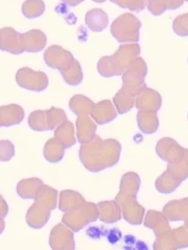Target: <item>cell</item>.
Instances as JSON below:
<instances>
[{
  "label": "cell",
  "instance_id": "obj_4",
  "mask_svg": "<svg viewBox=\"0 0 188 250\" xmlns=\"http://www.w3.org/2000/svg\"><path fill=\"white\" fill-rule=\"evenodd\" d=\"M147 74V65L143 59L138 57L123 73L122 89L124 92L136 96L146 87L144 80Z\"/></svg>",
  "mask_w": 188,
  "mask_h": 250
},
{
  "label": "cell",
  "instance_id": "obj_18",
  "mask_svg": "<svg viewBox=\"0 0 188 250\" xmlns=\"http://www.w3.org/2000/svg\"><path fill=\"white\" fill-rule=\"evenodd\" d=\"M185 1H187V2H188V0H185Z\"/></svg>",
  "mask_w": 188,
  "mask_h": 250
},
{
  "label": "cell",
  "instance_id": "obj_17",
  "mask_svg": "<svg viewBox=\"0 0 188 250\" xmlns=\"http://www.w3.org/2000/svg\"><path fill=\"white\" fill-rule=\"evenodd\" d=\"M93 1L98 2V3H103V2H106V0H93Z\"/></svg>",
  "mask_w": 188,
  "mask_h": 250
},
{
  "label": "cell",
  "instance_id": "obj_12",
  "mask_svg": "<svg viewBox=\"0 0 188 250\" xmlns=\"http://www.w3.org/2000/svg\"><path fill=\"white\" fill-rule=\"evenodd\" d=\"M94 104L89 99L83 95H75L70 101V107L75 114H80L82 113H89V110L94 107Z\"/></svg>",
  "mask_w": 188,
  "mask_h": 250
},
{
  "label": "cell",
  "instance_id": "obj_8",
  "mask_svg": "<svg viewBox=\"0 0 188 250\" xmlns=\"http://www.w3.org/2000/svg\"><path fill=\"white\" fill-rule=\"evenodd\" d=\"M86 24L92 31H103L108 26L107 14L100 9H94L86 14Z\"/></svg>",
  "mask_w": 188,
  "mask_h": 250
},
{
  "label": "cell",
  "instance_id": "obj_1",
  "mask_svg": "<svg viewBox=\"0 0 188 250\" xmlns=\"http://www.w3.org/2000/svg\"><path fill=\"white\" fill-rule=\"evenodd\" d=\"M44 60L49 67L58 69L65 81L70 85H79L83 80V73L79 62L72 54L59 45H52L44 53Z\"/></svg>",
  "mask_w": 188,
  "mask_h": 250
},
{
  "label": "cell",
  "instance_id": "obj_6",
  "mask_svg": "<svg viewBox=\"0 0 188 250\" xmlns=\"http://www.w3.org/2000/svg\"><path fill=\"white\" fill-rule=\"evenodd\" d=\"M0 49L19 55L24 52L23 34H19L11 27L0 30Z\"/></svg>",
  "mask_w": 188,
  "mask_h": 250
},
{
  "label": "cell",
  "instance_id": "obj_16",
  "mask_svg": "<svg viewBox=\"0 0 188 250\" xmlns=\"http://www.w3.org/2000/svg\"><path fill=\"white\" fill-rule=\"evenodd\" d=\"M62 1L70 5V6H76V5H79L80 3L84 2L85 0H62Z\"/></svg>",
  "mask_w": 188,
  "mask_h": 250
},
{
  "label": "cell",
  "instance_id": "obj_15",
  "mask_svg": "<svg viewBox=\"0 0 188 250\" xmlns=\"http://www.w3.org/2000/svg\"><path fill=\"white\" fill-rule=\"evenodd\" d=\"M173 30L179 37H188V13L179 15L174 20Z\"/></svg>",
  "mask_w": 188,
  "mask_h": 250
},
{
  "label": "cell",
  "instance_id": "obj_2",
  "mask_svg": "<svg viewBox=\"0 0 188 250\" xmlns=\"http://www.w3.org/2000/svg\"><path fill=\"white\" fill-rule=\"evenodd\" d=\"M140 54L141 46L137 42L120 45L114 55L101 58L97 63L98 72L104 77L121 75Z\"/></svg>",
  "mask_w": 188,
  "mask_h": 250
},
{
  "label": "cell",
  "instance_id": "obj_14",
  "mask_svg": "<svg viewBox=\"0 0 188 250\" xmlns=\"http://www.w3.org/2000/svg\"><path fill=\"white\" fill-rule=\"evenodd\" d=\"M122 9H128L132 12H139L146 8L147 0H110Z\"/></svg>",
  "mask_w": 188,
  "mask_h": 250
},
{
  "label": "cell",
  "instance_id": "obj_13",
  "mask_svg": "<svg viewBox=\"0 0 188 250\" xmlns=\"http://www.w3.org/2000/svg\"><path fill=\"white\" fill-rule=\"evenodd\" d=\"M114 102L117 106L118 110H119L121 114L131 109L135 103L134 96L124 92L122 89L118 92L114 98Z\"/></svg>",
  "mask_w": 188,
  "mask_h": 250
},
{
  "label": "cell",
  "instance_id": "obj_7",
  "mask_svg": "<svg viewBox=\"0 0 188 250\" xmlns=\"http://www.w3.org/2000/svg\"><path fill=\"white\" fill-rule=\"evenodd\" d=\"M23 36L25 52H40L44 49L47 44V37L41 30H30L23 34Z\"/></svg>",
  "mask_w": 188,
  "mask_h": 250
},
{
  "label": "cell",
  "instance_id": "obj_10",
  "mask_svg": "<svg viewBox=\"0 0 188 250\" xmlns=\"http://www.w3.org/2000/svg\"><path fill=\"white\" fill-rule=\"evenodd\" d=\"M183 4L184 0H147L148 10L156 16L167 10H176Z\"/></svg>",
  "mask_w": 188,
  "mask_h": 250
},
{
  "label": "cell",
  "instance_id": "obj_9",
  "mask_svg": "<svg viewBox=\"0 0 188 250\" xmlns=\"http://www.w3.org/2000/svg\"><path fill=\"white\" fill-rule=\"evenodd\" d=\"M161 103L162 99L160 94L147 87H145L138 95L137 107L138 108L147 107L160 109Z\"/></svg>",
  "mask_w": 188,
  "mask_h": 250
},
{
  "label": "cell",
  "instance_id": "obj_3",
  "mask_svg": "<svg viewBox=\"0 0 188 250\" xmlns=\"http://www.w3.org/2000/svg\"><path fill=\"white\" fill-rule=\"evenodd\" d=\"M141 22L138 18L131 13L120 15L113 22L111 33L118 42H138L140 40V30Z\"/></svg>",
  "mask_w": 188,
  "mask_h": 250
},
{
  "label": "cell",
  "instance_id": "obj_5",
  "mask_svg": "<svg viewBox=\"0 0 188 250\" xmlns=\"http://www.w3.org/2000/svg\"><path fill=\"white\" fill-rule=\"evenodd\" d=\"M16 81L22 88L32 91H43L48 85V78L43 72H36L24 67L16 74Z\"/></svg>",
  "mask_w": 188,
  "mask_h": 250
},
{
  "label": "cell",
  "instance_id": "obj_11",
  "mask_svg": "<svg viewBox=\"0 0 188 250\" xmlns=\"http://www.w3.org/2000/svg\"><path fill=\"white\" fill-rule=\"evenodd\" d=\"M45 5L42 0H27L22 5V13L27 19H35L43 15Z\"/></svg>",
  "mask_w": 188,
  "mask_h": 250
}]
</instances>
